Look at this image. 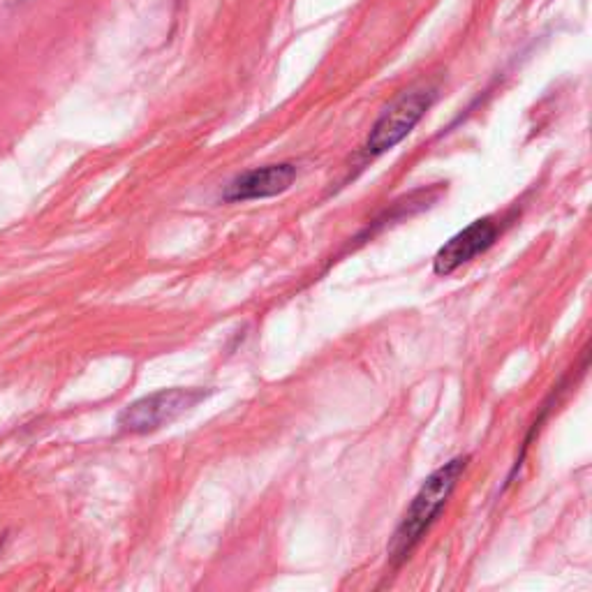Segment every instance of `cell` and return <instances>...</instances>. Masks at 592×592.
Returning a JSON list of instances; mask_svg holds the SVG:
<instances>
[{
	"label": "cell",
	"mask_w": 592,
	"mask_h": 592,
	"mask_svg": "<svg viewBox=\"0 0 592 592\" xmlns=\"http://www.w3.org/2000/svg\"><path fill=\"white\" fill-rule=\"evenodd\" d=\"M211 396V389H160L155 394H148L139 401L123 407L118 414L116 424L123 433L146 435L158 431L162 426H169L192 407L199 405L204 398Z\"/></svg>",
	"instance_id": "obj_2"
},
{
	"label": "cell",
	"mask_w": 592,
	"mask_h": 592,
	"mask_svg": "<svg viewBox=\"0 0 592 592\" xmlns=\"http://www.w3.org/2000/svg\"><path fill=\"white\" fill-rule=\"evenodd\" d=\"M468 461V456L451 458L449 463H444L442 468L435 470L433 475L421 484L389 542L387 553L391 565L401 567L403 562L410 558L412 551L417 549L428 528H431L444 505H447L451 493H454L458 479L463 477L465 468H468Z\"/></svg>",
	"instance_id": "obj_1"
},
{
	"label": "cell",
	"mask_w": 592,
	"mask_h": 592,
	"mask_svg": "<svg viewBox=\"0 0 592 592\" xmlns=\"http://www.w3.org/2000/svg\"><path fill=\"white\" fill-rule=\"evenodd\" d=\"M500 227L493 218H479L470 222L468 227L451 236L444 246L433 257V271L435 276H451V273L461 269L463 264L484 255L488 248L498 241Z\"/></svg>",
	"instance_id": "obj_4"
},
{
	"label": "cell",
	"mask_w": 592,
	"mask_h": 592,
	"mask_svg": "<svg viewBox=\"0 0 592 592\" xmlns=\"http://www.w3.org/2000/svg\"><path fill=\"white\" fill-rule=\"evenodd\" d=\"M296 165L292 162H273V165L248 169L227 183L222 192V202L239 204L255 202V199H269L287 192L296 181Z\"/></svg>",
	"instance_id": "obj_5"
},
{
	"label": "cell",
	"mask_w": 592,
	"mask_h": 592,
	"mask_svg": "<svg viewBox=\"0 0 592 592\" xmlns=\"http://www.w3.org/2000/svg\"><path fill=\"white\" fill-rule=\"evenodd\" d=\"M433 102V88H417V91L403 93L401 98L391 102L368 132L364 144L366 158H377V155L394 151V148L417 128L421 118L426 116V111L433 107Z\"/></svg>",
	"instance_id": "obj_3"
},
{
	"label": "cell",
	"mask_w": 592,
	"mask_h": 592,
	"mask_svg": "<svg viewBox=\"0 0 592 592\" xmlns=\"http://www.w3.org/2000/svg\"><path fill=\"white\" fill-rule=\"evenodd\" d=\"M14 3H26V0H14Z\"/></svg>",
	"instance_id": "obj_6"
}]
</instances>
